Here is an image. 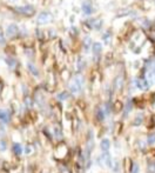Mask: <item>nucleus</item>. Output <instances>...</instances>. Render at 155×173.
<instances>
[{"instance_id":"13","label":"nucleus","mask_w":155,"mask_h":173,"mask_svg":"<svg viewBox=\"0 0 155 173\" xmlns=\"http://www.w3.org/2000/svg\"><path fill=\"white\" fill-rule=\"evenodd\" d=\"M123 104L121 102V101H115L114 102V105H113V111H114V113H120L122 110H123Z\"/></svg>"},{"instance_id":"23","label":"nucleus","mask_w":155,"mask_h":173,"mask_svg":"<svg viewBox=\"0 0 155 173\" xmlns=\"http://www.w3.org/2000/svg\"><path fill=\"white\" fill-rule=\"evenodd\" d=\"M147 144H148V145H153V144H155V133H152V134L148 136Z\"/></svg>"},{"instance_id":"11","label":"nucleus","mask_w":155,"mask_h":173,"mask_svg":"<svg viewBox=\"0 0 155 173\" xmlns=\"http://www.w3.org/2000/svg\"><path fill=\"white\" fill-rule=\"evenodd\" d=\"M102 160L106 165H107L108 167H112V158L109 156V153L108 152H103V154H102Z\"/></svg>"},{"instance_id":"9","label":"nucleus","mask_w":155,"mask_h":173,"mask_svg":"<svg viewBox=\"0 0 155 173\" xmlns=\"http://www.w3.org/2000/svg\"><path fill=\"white\" fill-rule=\"evenodd\" d=\"M88 23L92 26V28H95V30H100L101 26H102V20H101V19H91Z\"/></svg>"},{"instance_id":"19","label":"nucleus","mask_w":155,"mask_h":173,"mask_svg":"<svg viewBox=\"0 0 155 173\" xmlns=\"http://www.w3.org/2000/svg\"><path fill=\"white\" fill-rule=\"evenodd\" d=\"M123 111H125V117H127L128 113L132 111V101H130V100H128V101H127V104L125 105Z\"/></svg>"},{"instance_id":"27","label":"nucleus","mask_w":155,"mask_h":173,"mask_svg":"<svg viewBox=\"0 0 155 173\" xmlns=\"http://www.w3.org/2000/svg\"><path fill=\"white\" fill-rule=\"evenodd\" d=\"M102 39L106 44H109V40H111V32H106L103 35H102Z\"/></svg>"},{"instance_id":"8","label":"nucleus","mask_w":155,"mask_h":173,"mask_svg":"<svg viewBox=\"0 0 155 173\" xmlns=\"http://www.w3.org/2000/svg\"><path fill=\"white\" fill-rule=\"evenodd\" d=\"M11 119V115L7 110H0V122L3 124H7Z\"/></svg>"},{"instance_id":"34","label":"nucleus","mask_w":155,"mask_h":173,"mask_svg":"<svg viewBox=\"0 0 155 173\" xmlns=\"http://www.w3.org/2000/svg\"><path fill=\"white\" fill-rule=\"evenodd\" d=\"M54 134H55L56 137H61V136H62V134H61V131H60L59 127H55V128H54Z\"/></svg>"},{"instance_id":"28","label":"nucleus","mask_w":155,"mask_h":173,"mask_svg":"<svg viewBox=\"0 0 155 173\" xmlns=\"http://www.w3.org/2000/svg\"><path fill=\"white\" fill-rule=\"evenodd\" d=\"M147 173H155V162H149L148 164Z\"/></svg>"},{"instance_id":"14","label":"nucleus","mask_w":155,"mask_h":173,"mask_svg":"<svg viewBox=\"0 0 155 173\" xmlns=\"http://www.w3.org/2000/svg\"><path fill=\"white\" fill-rule=\"evenodd\" d=\"M92 50H93V53H94L95 55H98V54H100L101 51H102V45H101L100 43H94L93 46H92Z\"/></svg>"},{"instance_id":"29","label":"nucleus","mask_w":155,"mask_h":173,"mask_svg":"<svg viewBox=\"0 0 155 173\" xmlns=\"http://www.w3.org/2000/svg\"><path fill=\"white\" fill-rule=\"evenodd\" d=\"M112 168L115 172H119V161L116 159H114V161H112Z\"/></svg>"},{"instance_id":"37","label":"nucleus","mask_w":155,"mask_h":173,"mask_svg":"<svg viewBox=\"0 0 155 173\" xmlns=\"http://www.w3.org/2000/svg\"><path fill=\"white\" fill-rule=\"evenodd\" d=\"M5 134V130H4V127H0V136H4Z\"/></svg>"},{"instance_id":"2","label":"nucleus","mask_w":155,"mask_h":173,"mask_svg":"<svg viewBox=\"0 0 155 173\" xmlns=\"http://www.w3.org/2000/svg\"><path fill=\"white\" fill-rule=\"evenodd\" d=\"M67 154H68V148H67V146L65 145L64 142H60L59 145L56 146V148H55L54 157L56 159H59V160H62V159L66 158Z\"/></svg>"},{"instance_id":"32","label":"nucleus","mask_w":155,"mask_h":173,"mask_svg":"<svg viewBox=\"0 0 155 173\" xmlns=\"http://www.w3.org/2000/svg\"><path fill=\"white\" fill-rule=\"evenodd\" d=\"M25 105H26V107H32V100H31V98L30 97H27L26 99H25Z\"/></svg>"},{"instance_id":"36","label":"nucleus","mask_w":155,"mask_h":173,"mask_svg":"<svg viewBox=\"0 0 155 173\" xmlns=\"http://www.w3.org/2000/svg\"><path fill=\"white\" fill-rule=\"evenodd\" d=\"M152 110L155 112V95H154V97H153V100H152Z\"/></svg>"},{"instance_id":"16","label":"nucleus","mask_w":155,"mask_h":173,"mask_svg":"<svg viewBox=\"0 0 155 173\" xmlns=\"http://www.w3.org/2000/svg\"><path fill=\"white\" fill-rule=\"evenodd\" d=\"M27 69H28V71H30L34 77H39V71H38V69L33 64H27Z\"/></svg>"},{"instance_id":"12","label":"nucleus","mask_w":155,"mask_h":173,"mask_svg":"<svg viewBox=\"0 0 155 173\" xmlns=\"http://www.w3.org/2000/svg\"><path fill=\"white\" fill-rule=\"evenodd\" d=\"M100 146H101V150H102L103 152H108V150H109V147H111V141H109L108 139H102Z\"/></svg>"},{"instance_id":"35","label":"nucleus","mask_w":155,"mask_h":173,"mask_svg":"<svg viewBox=\"0 0 155 173\" xmlns=\"http://www.w3.org/2000/svg\"><path fill=\"white\" fill-rule=\"evenodd\" d=\"M4 44H5V38H4L3 32L0 31V45H4Z\"/></svg>"},{"instance_id":"24","label":"nucleus","mask_w":155,"mask_h":173,"mask_svg":"<svg viewBox=\"0 0 155 173\" xmlns=\"http://www.w3.org/2000/svg\"><path fill=\"white\" fill-rule=\"evenodd\" d=\"M83 44H85V49H86V50H88V49H89V46H91V44H92L91 38H89V37H86V38H85V40H83Z\"/></svg>"},{"instance_id":"7","label":"nucleus","mask_w":155,"mask_h":173,"mask_svg":"<svg viewBox=\"0 0 155 173\" xmlns=\"http://www.w3.org/2000/svg\"><path fill=\"white\" fill-rule=\"evenodd\" d=\"M18 31H19L18 26H17L15 24H11V25H9V26L7 27L6 33H7V35H8L9 38H13V37H15V35H17Z\"/></svg>"},{"instance_id":"5","label":"nucleus","mask_w":155,"mask_h":173,"mask_svg":"<svg viewBox=\"0 0 155 173\" xmlns=\"http://www.w3.org/2000/svg\"><path fill=\"white\" fill-rule=\"evenodd\" d=\"M134 84L136 85L140 90H142V91H147L149 88V83L146 79H135Z\"/></svg>"},{"instance_id":"25","label":"nucleus","mask_w":155,"mask_h":173,"mask_svg":"<svg viewBox=\"0 0 155 173\" xmlns=\"http://www.w3.org/2000/svg\"><path fill=\"white\" fill-rule=\"evenodd\" d=\"M85 65H86V63L83 61V59H82V58H79V60H78V70L81 71L85 67Z\"/></svg>"},{"instance_id":"18","label":"nucleus","mask_w":155,"mask_h":173,"mask_svg":"<svg viewBox=\"0 0 155 173\" xmlns=\"http://www.w3.org/2000/svg\"><path fill=\"white\" fill-rule=\"evenodd\" d=\"M133 164H134V162L129 158H126L125 159V170L126 171H130L132 167H133Z\"/></svg>"},{"instance_id":"6","label":"nucleus","mask_w":155,"mask_h":173,"mask_svg":"<svg viewBox=\"0 0 155 173\" xmlns=\"http://www.w3.org/2000/svg\"><path fill=\"white\" fill-rule=\"evenodd\" d=\"M123 84H125V79L122 75H118L116 78L114 79V90L116 91H121L123 87Z\"/></svg>"},{"instance_id":"30","label":"nucleus","mask_w":155,"mask_h":173,"mask_svg":"<svg viewBox=\"0 0 155 173\" xmlns=\"http://www.w3.org/2000/svg\"><path fill=\"white\" fill-rule=\"evenodd\" d=\"M7 148V144L5 140H0V152H5Z\"/></svg>"},{"instance_id":"15","label":"nucleus","mask_w":155,"mask_h":173,"mask_svg":"<svg viewBox=\"0 0 155 173\" xmlns=\"http://www.w3.org/2000/svg\"><path fill=\"white\" fill-rule=\"evenodd\" d=\"M82 12H83L85 14H91V13L93 12L92 5H91L89 3H83V5H82Z\"/></svg>"},{"instance_id":"33","label":"nucleus","mask_w":155,"mask_h":173,"mask_svg":"<svg viewBox=\"0 0 155 173\" xmlns=\"http://www.w3.org/2000/svg\"><path fill=\"white\" fill-rule=\"evenodd\" d=\"M142 122V118L141 117H138L136 119H135L134 120V122H133V125H134V126H139V125Z\"/></svg>"},{"instance_id":"26","label":"nucleus","mask_w":155,"mask_h":173,"mask_svg":"<svg viewBox=\"0 0 155 173\" xmlns=\"http://www.w3.org/2000/svg\"><path fill=\"white\" fill-rule=\"evenodd\" d=\"M58 98H59L60 100H66V99L70 98V94L67 93V92H61L59 95H58Z\"/></svg>"},{"instance_id":"1","label":"nucleus","mask_w":155,"mask_h":173,"mask_svg":"<svg viewBox=\"0 0 155 173\" xmlns=\"http://www.w3.org/2000/svg\"><path fill=\"white\" fill-rule=\"evenodd\" d=\"M82 86H83V79L81 75H76L75 78L71 81L70 84V90L72 93H79L82 90Z\"/></svg>"},{"instance_id":"10","label":"nucleus","mask_w":155,"mask_h":173,"mask_svg":"<svg viewBox=\"0 0 155 173\" xmlns=\"http://www.w3.org/2000/svg\"><path fill=\"white\" fill-rule=\"evenodd\" d=\"M12 151L15 156H21V153H23V146H21V144H18V142H14L13 144V146H12Z\"/></svg>"},{"instance_id":"21","label":"nucleus","mask_w":155,"mask_h":173,"mask_svg":"<svg viewBox=\"0 0 155 173\" xmlns=\"http://www.w3.org/2000/svg\"><path fill=\"white\" fill-rule=\"evenodd\" d=\"M6 63H7V65L9 66V69H14V67H15V65H17V63H15V60L13 59V58H7V59H6Z\"/></svg>"},{"instance_id":"17","label":"nucleus","mask_w":155,"mask_h":173,"mask_svg":"<svg viewBox=\"0 0 155 173\" xmlns=\"http://www.w3.org/2000/svg\"><path fill=\"white\" fill-rule=\"evenodd\" d=\"M27 156H31V154H33L34 153V146L32 145V144H28V145H26V147H25V151H24Z\"/></svg>"},{"instance_id":"4","label":"nucleus","mask_w":155,"mask_h":173,"mask_svg":"<svg viewBox=\"0 0 155 173\" xmlns=\"http://www.w3.org/2000/svg\"><path fill=\"white\" fill-rule=\"evenodd\" d=\"M52 20V15L50 12H42L38 17V24H48Z\"/></svg>"},{"instance_id":"22","label":"nucleus","mask_w":155,"mask_h":173,"mask_svg":"<svg viewBox=\"0 0 155 173\" xmlns=\"http://www.w3.org/2000/svg\"><path fill=\"white\" fill-rule=\"evenodd\" d=\"M105 114H106V113H105V111L99 108V110H98V112H96V117H98V119H99L100 121H102V120L105 119Z\"/></svg>"},{"instance_id":"38","label":"nucleus","mask_w":155,"mask_h":173,"mask_svg":"<svg viewBox=\"0 0 155 173\" xmlns=\"http://www.w3.org/2000/svg\"><path fill=\"white\" fill-rule=\"evenodd\" d=\"M152 84H155V74L153 75V78H152Z\"/></svg>"},{"instance_id":"3","label":"nucleus","mask_w":155,"mask_h":173,"mask_svg":"<svg viewBox=\"0 0 155 173\" xmlns=\"http://www.w3.org/2000/svg\"><path fill=\"white\" fill-rule=\"evenodd\" d=\"M15 11L18 13H20V14H24V15H28V17H31L34 14V7L31 6V5H27V6H19L15 8Z\"/></svg>"},{"instance_id":"31","label":"nucleus","mask_w":155,"mask_h":173,"mask_svg":"<svg viewBox=\"0 0 155 173\" xmlns=\"http://www.w3.org/2000/svg\"><path fill=\"white\" fill-rule=\"evenodd\" d=\"M139 171H140L139 165L134 162V164H133V167H132V170H130V173H139Z\"/></svg>"},{"instance_id":"20","label":"nucleus","mask_w":155,"mask_h":173,"mask_svg":"<svg viewBox=\"0 0 155 173\" xmlns=\"http://www.w3.org/2000/svg\"><path fill=\"white\" fill-rule=\"evenodd\" d=\"M155 73V60H152L150 65H149V73H148V77L152 79L153 78V75Z\"/></svg>"}]
</instances>
